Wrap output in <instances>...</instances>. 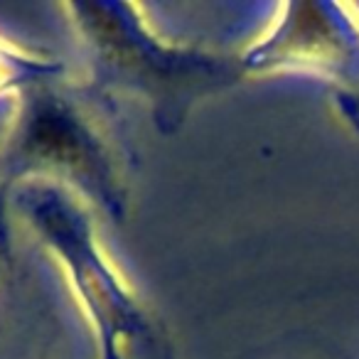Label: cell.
Wrapping results in <instances>:
<instances>
[{"label":"cell","instance_id":"obj_1","mask_svg":"<svg viewBox=\"0 0 359 359\" xmlns=\"http://www.w3.org/2000/svg\"><path fill=\"white\" fill-rule=\"evenodd\" d=\"M22 202L47 241L62 254L74 271V278L84 293L89 310H94L99 337L104 342V359H116V332L123 320V295H118L114 278L91 239L89 222L84 219L74 202L67 200L55 187H27Z\"/></svg>","mask_w":359,"mask_h":359},{"label":"cell","instance_id":"obj_2","mask_svg":"<svg viewBox=\"0 0 359 359\" xmlns=\"http://www.w3.org/2000/svg\"><path fill=\"white\" fill-rule=\"evenodd\" d=\"M20 150L32 163L62 168L76 177L89 180V185L101 192L104 158L99 140L89 126L65 104L47 96L37 99L20 133Z\"/></svg>","mask_w":359,"mask_h":359}]
</instances>
